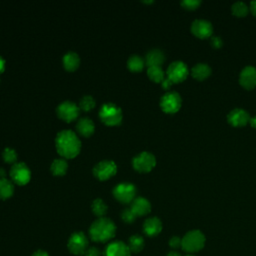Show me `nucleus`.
Returning <instances> with one entry per match:
<instances>
[{"instance_id": "obj_1", "label": "nucleus", "mask_w": 256, "mask_h": 256, "mask_svg": "<svg viewBox=\"0 0 256 256\" xmlns=\"http://www.w3.org/2000/svg\"><path fill=\"white\" fill-rule=\"evenodd\" d=\"M55 145L58 153L65 158L77 156L81 149V141L72 130L60 131L56 136Z\"/></svg>"}, {"instance_id": "obj_2", "label": "nucleus", "mask_w": 256, "mask_h": 256, "mask_svg": "<svg viewBox=\"0 0 256 256\" xmlns=\"http://www.w3.org/2000/svg\"><path fill=\"white\" fill-rule=\"evenodd\" d=\"M115 232V224L112 220L105 217L95 220L89 228V235L95 242H107L114 237Z\"/></svg>"}, {"instance_id": "obj_3", "label": "nucleus", "mask_w": 256, "mask_h": 256, "mask_svg": "<svg viewBox=\"0 0 256 256\" xmlns=\"http://www.w3.org/2000/svg\"><path fill=\"white\" fill-rule=\"evenodd\" d=\"M205 236L199 230H191L187 232L182 238L181 247L188 253H194L200 251L205 245Z\"/></svg>"}, {"instance_id": "obj_4", "label": "nucleus", "mask_w": 256, "mask_h": 256, "mask_svg": "<svg viewBox=\"0 0 256 256\" xmlns=\"http://www.w3.org/2000/svg\"><path fill=\"white\" fill-rule=\"evenodd\" d=\"M99 117L107 125L115 126L122 121V110L114 103H104L99 111Z\"/></svg>"}, {"instance_id": "obj_5", "label": "nucleus", "mask_w": 256, "mask_h": 256, "mask_svg": "<svg viewBox=\"0 0 256 256\" xmlns=\"http://www.w3.org/2000/svg\"><path fill=\"white\" fill-rule=\"evenodd\" d=\"M114 197L122 203H130L135 199L136 187L129 182H122L113 188Z\"/></svg>"}, {"instance_id": "obj_6", "label": "nucleus", "mask_w": 256, "mask_h": 256, "mask_svg": "<svg viewBox=\"0 0 256 256\" xmlns=\"http://www.w3.org/2000/svg\"><path fill=\"white\" fill-rule=\"evenodd\" d=\"M67 247L74 255H84L88 247V239L83 232H74L69 240Z\"/></svg>"}, {"instance_id": "obj_7", "label": "nucleus", "mask_w": 256, "mask_h": 256, "mask_svg": "<svg viewBox=\"0 0 256 256\" xmlns=\"http://www.w3.org/2000/svg\"><path fill=\"white\" fill-rule=\"evenodd\" d=\"M132 165L139 172H149L156 165V158L152 153L143 151L133 158Z\"/></svg>"}, {"instance_id": "obj_8", "label": "nucleus", "mask_w": 256, "mask_h": 256, "mask_svg": "<svg viewBox=\"0 0 256 256\" xmlns=\"http://www.w3.org/2000/svg\"><path fill=\"white\" fill-rule=\"evenodd\" d=\"M189 70L186 64L182 61L172 62L167 68V78L173 83H178L186 79Z\"/></svg>"}, {"instance_id": "obj_9", "label": "nucleus", "mask_w": 256, "mask_h": 256, "mask_svg": "<svg viewBox=\"0 0 256 256\" xmlns=\"http://www.w3.org/2000/svg\"><path fill=\"white\" fill-rule=\"evenodd\" d=\"M182 99L178 92L169 91L165 93L160 99V106L166 113H175L181 107Z\"/></svg>"}, {"instance_id": "obj_10", "label": "nucleus", "mask_w": 256, "mask_h": 256, "mask_svg": "<svg viewBox=\"0 0 256 256\" xmlns=\"http://www.w3.org/2000/svg\"><path fill=\"white\" fill-rule=\"evenodd\" d=\"M79 109L80 108L74 102L64 101L57 106L56 112L59 118L66 122H70L78 117Z\"/></svg>"}, {"instance_id": "obj_11", "label": "nucleus", "mask_w": 256, "mask_h": 256, "mask_svg": "<svg viewBox=\"0 0 256 256\" xmlns=\"http://www.w3.org/2000/svg\"><path fill=\"white\" fill-rule=\"evenodd\" d=\"M10 176L15 183L19 185H25L31 178V172L25 163L17 162L12 166L10 170Z\"/></svg>"}, {"instance_id": "obj_12", "label": "nucleus", "mask_w": 256, "mask_h": 256, "mask_svg": "<svg viewBox=\"0 0 256 256\" xmlns=\"http://www.w3.org/2000/svg\"><path fill=\"white\" fill-rule=\"evenodd\" d=\"M117 172V166L112 160H103L97 163L93 168V174L99 180H106Z\"/></svg>"}, {"instance_id": "obj_13", "label": "nucleus", "mask_w": 256, "mask_h": 256, "mask_svg": "<svg viewBox=\"0 0 256 256\" xmlns=\"http://www.w3.org/2000/svg\"><path fill=\"white\" fill-rule=\"evenodd\" d=\"M191 32L198 38H208L213 32V26L205 19H196L191 24Z\"/></svg>"}, {"instance_id": "obj_14", "label": "nucleus", "mask_w": 256, "mask_h": 256, "mask_svg": "<svg viewBox=\"0 0 256 256\" xmlns=\"http://www.w3.org/2000/svg\"><path fill=\"white\" fill-rule=\"evenodd\" d=\"M104 256H131V251L124 242L114 241L106 246Z\"/></svg>"}, {"instance_id": "obj_15", "label": "nucleus", "mask_w": 256, "mask_h": 256, "mask_svg": "<svg viewBox=\"0 0 256 256\" xmlns=\"http://www.w3.org/2000/svg\"><path fill=\"white\" fill-rule=\"evenodd\" d=\"M239 83L245 89H253L256 86V68L253 66L244 67L239 75Z\"/></svg>"}, {"instance_id": "obj_16", "label": "nucleus", "mask_w": 256, "mask_h": 256, "mask_svg": "<svg viewBox=\"0 0 256 256\" xmlns=\"http://www.w3.org/2000/svg\"><path fill=\"white\" fill-rule=\"evenodd\" d=\"M227 119L232 126L241 127L245 126L249 122L250 116L246 110L242 108H235L229 112Z\"/></svg>"}, {"instance_id": "obj_17", "label": "nucleus", "mask_w": 256, "mask_h": 256, "mask_svg": "<svg viewBox=\"0 0 256 256\" xmlns=\"http://www.w3.org/2000/svg\"><path fill=\"white\" fill-rule=\"evenodd\" d=\"M130 208L136 216H143L151 211V204L146 198L137 197L132 201Z\"/></svg>"}, {"instance_id": "obj_18", "label": "nucleus", "mask_w": 256, "mask_h": 256, "mask_svg": "<svg viewBox=\"0 0 256 256\" xmlns=\"http://www.w3.org/2000/svg\"><path fill=\"white\" fill-rule=\"evenodd\" d=\"M162 230V223L157 217H150L143 224V231L147 236L153 237L158 235Z\"/></svg>"}, {"instance_id": "obj_19", "label": "nucleus", "mask_w": 256, "mask_h": 256, "mask_svg": "<svg viewBox=\"0 0 256 256\" xmlns=\"http://www.w3.org/2000/svg\"><path fill=\"white\" fill-rule=\"evenodd\" d=\"M165 60V55L160 49H152L150 50L145 57V62L147 66H161V64Z\"/></svg>"}, {"instance_id": "obj_20", "label": "nucleus", "mask_w": 256, "mask_h": 256, "mask_svg": "<svg viewBox=\"0 0 256 256\" xmlns=\"http://www.w3.org/2000/svg\"><path fill=\"white\" fill-rule=\"evenodd\" d=\"M76 128L81 135H83L85 137H89L90 135L93 134L95 126H94L93 121L90 118L83 117L78 120V122L76 124Z\"/></svg>"}, {"instance_id": "obj_21", "label": "nucleus", "mask_w": 256, "mask_h": 256, "mask_svg": "<svg viewBox=\"0 0 256 256\" xmlns=\"http://www.w3.org/2000/svg\"><path fill=\"white\" fill-rule=\"evenodd\" d=\"M80 64L79 55L76 52L69 51L63 56V65L68 71H74L78 68Z\"/></svg>"}, {"instance_id": "obj_22", "label": "nucleus", "mask_w": 256, "mask_h": 256, "mask_svg": "<svg viewBox=\"0 0 256 256\" xmlns=\"http://www.w3.org/2000/svg\"><path fill=\"white\" fill-rule=\"evenodd\" d=\"M192 76L197 80H204L211 74V67L206 63H197L191 69Z\"/></svg>"}, {"instance_id": "obj_23", "label": "nucleus", "mask_w": 256, "mask_h": 256, "mask_svg": "<svg viewBox=\"0 0 256 256\" xmlns=\"http://www.w3.org/2000/svg\"><path fill=\"white\" fill-rule=\"evenodd\" d=\"M14 191L13 184L6 178H0V198L7 199L12 196Z\"/></svg>"}, {"instance_id": "obj_24", "label": "nucleus", "mask_w": 256, "mask_h": 256, "mask_svg": "<svg viewBox=\"0 0 256 256\" xmlns=\"http://www.w3.org/2000/svg\"><path fill=\"white\" fill-rule=\"evenodd\" d=\"M144 65H145L144 60L139 55H136V54L131 55L127 60L128 68H129L131 71H134V72L141 71L143 69Z\"/></svg>"}, {"instance_id": "obj_25", "label": "nucleus", "mask_w": 256, "mask_h": 256, "mask_svg": "<svg viewBox=\"0 0 256 256\" xmlns=\"http://www.w3.org/2000/svg\"><path fill=\"white\" fill-rule=\"evenodd\" d=\"M68 168V163L65 159L59 158L55 159L51 164V171L56 176H62L66 173Z\"/></svg>"}, {"instance_id": "obj_26", "label": "nucleus", "mask_w": 256, "mask_h": 256, "mask_svg": "<svg viewBox=\"0 0 256 256\" xmlns=\"http://www.w3.org/2000/svg\"><path fill=\"white\" fill-rule=\"evenodd\" d=\"M128 247H129L131 253H139L144 248V239L140 235H132L128 240Z\"/></svg>"}, {"instance_id": "obj_27", "label": "nucleus", "mask_w": 256, "mask_h": 256, "mask_svg": "<svg viewBox=\"0 0 256 256\" xmlns=\"http://www.w3.org/2000/svg\"><path fill=\"white\" fill-rule=\"evenodd\" d=\"M147 75L149 78L154 82H161L165 79L164 71L162 70L161 66H150L147 69Z\"/></svg>"}, {"instance_id": "obj_28", "label": "nucleus", "mask_w": 256, "mask_h": 256, "mask_svg": "<svg viewBox=\"0 0 256 256\" xmlns=\"http://www.w3.org/2000/svg\"><path fill=\"white\" fill-rule=\"evenodd\" d=\"M92 211L93 213L98 216L99 218L103 217L106 212H107V205L104 203V201L100 198H97L95 199L93 202H92Z\"/></svg>"}, {"instance_id": "obj_29", "label": "nucleus", "mask_w": 256, "mask_h": 256, "mask_svg": "<svg viewBox=\"0 0 256 256\" xmlns=\"http://www.w3.org/2000/svg\"><path fill=\"white\" fill-rule=\"evenodd\" d=\"M231 10H232V13L235 16H237V17H244L248 13L249 8H248L246 3L242 2V1H237V2L232 4Z\"/></svg>"}, {"instance_id": "obj_30", "label": "nucleus", "mask_w": 256, "mask_h": 256, "mask_svg": "<svg viewBox=\"0 0 256 256\" xmlns=\"http://www.w3.org/2000/svg\"><path fill=\"white\" fill-rule=\"evenodd\" d=\"M95 106V100L90 95H85L80 99L79 108L84 111H89Z\"/></svg>"}, {"instance_id": "obj_31", "label": "nucleus", "mask_w": 256, "mask_h": 256, "mask_svg": "<svg viewBox=\"0 0 256 256\" xmlns=\"http://www.w3.org/2000/svg\"><path fill=\"white\" fill-rule=\"evenodd\" d=\"M2 157H3L5 162H7V163H14L17 160V153H16V151L13 148L6 147L3 150Z\"/></svg>"}, {"instance_id": "obj_32", "label": "nucleus", "mask_w": 256, "mask_h": 256, "mask_svg": "<svg viewBox=\"0 0 256 256\" xmlns=\"http://www.w3.org/2000/svg\"><path fill=\"white\" fill-rule=\"evenodd\" d=\"M136 215L134 214V212L131 210V208H127V209H124L122 212H121V218L124 222L126 223H132L134 222V220L136 219Z\"/></svg>"}, {"instance_id": "obj_33", "label": "nucleus", "mask_w": 256, "mask_h": 256, "mask_svg": "<svg viewBox=\"0 0 256 256\" xmlns=\"http://www.w3.org/2000/svg\"><path fill=\"white\" fill-rule=\"evenodd\" d=\"M201 4L200 0H183L181 2V5L186 9H196Z\"/></svg>"}, {"instance_id": "obj_34", "label": "nucleus", "mask_w": 256, "mask_h": 256, "mask_svg": "<svg viewBox=\"0 0 256 256\" xmlns=\"http://www.w3.org/2000/svg\"><path fill=\"white\" fill-rule=\"evenodd\" d=\"M181 244H182V239L179 238L178 236H173L169 240V246L174 248V249H177V248L181 247Z\"/></svg>"}, {"instance_id": "obj_35", "label": "nucleus", "mask_w": 256, "mask_h": 256, "mask_svg": "<svg viewBox=\"0 0 256 256\" xmlns=\"http://www.w3.org/2000/svg\"><path fill=\"white\" fill-rule=\"evenodd\" d=\"M210 44L214 48H220L223 45V41L219 36H212L210 39Z\"/></svg>"}, {"instance_id": "obj_36", "label": "nucleus", "mask_w": 256, "mask_h": 256, "mask_svg": "<svg viewBox=\"0 0 256 256\" xmlns=\"http://www.w3.org/2000/svg\"><path fill=\"white\" fill-rule=\"evenodd\" d=\"M84 256H100V251L97 247H89Z\"/></svg>"}, {"instance_id": "obj_37", "label": "nucleus", "mask_w": 256, "mask_h": 256, "mask_svg": "<svg viewBox=\"0 0 256 256\" xmlns=\"http://www.w3.org/2000/svg\"><path fill=\"white\" fill-rule=\"evenodd\" d=\"M162 86H163V88H165V89H168L172 84H173V82L170 80V79H168L167 77L162 81Z\"/></svg>"}, {"instance_id": "obj_38", "label": "nucleus", "mask_w": 256, "mask_h": 256, "mask_svg": "<svg viewBox=\"0 0 256 256\" xmlns=\"http://www.w3.org/2000/svg\"><path fill=\"white\" fill-rule=\"evenodd\" d=\"M5 69V60L3 57L0 56V74H1Z\"/></svg>"}, {"instance_id": "obj_39", "label": "nucleus", "mask_w": 256, "mask_h": 256, "mask_svg": "<svg viewBox=\"0 0 256 256\" xmlns=\"http://www.w3.org/2000/svg\"><path fill=\"white\" fill-rule=\"evenodd\" d=\"M32 256H49V254L44 250H37L33 253Z\"/></svg>"}, {"instance_id": "obj_40", "label": "nucleus", "mask_w": 256, "mask_h": 256, "mask_svg": "<svg viewBox=\"0 0 256 256\" xmlns=\"http://www.w3.org/2000/svg\"><path fill=\"white\" fill-rule=\"evenodd\" d=\"M250 9H251L252 13L256 16V0H254V1H252L250 3Z\"/></svg>"}, {"instance_id": "obj_41", "label": "nucleus", "mask_w": 256, "mask_h": 256, "mask_svg": "<svg viewBox=\"0 0 256 256\" xmlns=\"http://www.w3.org/2000/svg\"><path fill=\"white\" fill-rule=\"evenodd\" d=\"M249 123L252 127L256 128V116H253V117H250V120H249Z\"/></svg>"}, {"instance_id": "obj_42", "label": "nucleus", "mask_w": 256, "mask_h": 256, "mask_svg": "<svg viewBox=\"0 0 256 256\" xmlns=\"http://www.w3.org/2000/svg\"><path fill=\"white\" fill-rule=\"evenodd\" d=\"M166 256H181V254L179 252H177V251H171Z\"/></svg>"}, {"instance_id": "obj_43", "label": "nucleus", "mask_w": 256, "mask_h": 256, "mask_svg": "<svg viewBox=\"0 0 256 256\" xmlns=\"http://www.w3.org/2000/svg\"><path fill=\"white\" fill-rule=\"evenodd\" d=\"M4 176H5V170L0 168V178H5Z\"/></svg>"}, {"instance_id": "obj_44", "label": "nucleus", "mask_w": 256, "mask_h": 256, "mask_svg": "<svg viewBox=\"0 0 256 256\" xmlns=\"http://www.w3.org/2000/svg\"><path fill=\"white\" fill-rule=\"evenodd\" d=\"M186 256H195V255H192V254H188V255H186Z\"/></svg>"}]
</instances>
